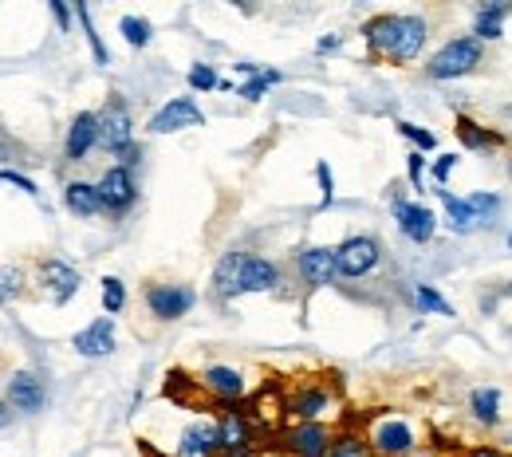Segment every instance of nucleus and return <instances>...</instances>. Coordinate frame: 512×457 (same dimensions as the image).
I'll list each match as a JSON object with an SVG mask.
<instances>
[{
    "instance_id": "1a4fd4ad",
    "label": "nucleus",
    "mask_w": 512,
    "mask_h": 457,
    "mask_svg": "<svg viewBox=\"0 0 512 457\" xmlns=\"http://www.w3.org/2000/svg\"><path fill=\"white\" fill-rule=\"evenodd\" d=\"M390 209H394L398 233H402L406 241H414V245L434 241V233H438V217H434V209H430V205L410 201V197H394V201H390Z\"/></svg>"
},
{
    "instance_id": "4c0bfd02",
    "label": "nucleus",
    "mask_w": 512,
    "mask_h": 457,
    "mask_svg": "<svg viewBox=\"0 0 512 457\" xmlns=\"http://www.w3.org/2000/svg\"><path fill=\"white\" fill-rule=\"evenodd\" d=\"M406 174H410V186H414V190H422V174H426V158H422L418 150H410V154H406Z\"/></svg>"
},
{
    "instance_id": "412c9836",
    "label": "nucleus",
    "mask_w": 512,
    "mask_h": 457,
    "mask_svg": "<svg viewBox=\"0 0 512 457\" xmlns=\"http://www.w3.org/2000/svg\"><path fill=\"white\" fill-rule=\"evenodd\" d=\"M512 12V0H501V4H477V12H473V32L469 36H477L481 44L485 40H501L505 36V16Z\"/></svg>"
},
{
    "instance_id": "473e14b6",
    "label": "nucleus",
    "mask_w": 512,
    "mask_h": 457,
    "mask_svg": "<svg viewBox=\"0 0 512 457\" xmlns=\"http://www.w3.org/2000/svg\"><path fill=\"white\" fill-rule=\"evenodd\" d=\"M280 79H284L280 71H272V67H264L260 75H253L249 83H241V87H237V95H241V99H249V103H260V99H264V95H268V91H272V87H276Z\"/></svg>"
},
{
    "instance_id": "a18cd8bd",
    "label": "nucleus",
    "mask_w": 512,
    "mask_h": 457,
    "mask_svg": "<svg viewBox=\"0 0 512 457\" xmlns=\"http://www.w3.org/2000/svg\"><path fill=\"white\" fill-rule=\"evenodd\" d=\"M237 67V75H249V79H253V75H260V71H264V67H256V64H233Z\"/></svg>"
},
{
    "instance_id": "39448f33",
    "label": "nucleus",
    "mask_w": 512,
    "mask_h": 457,
    "mask_svg": "<svg viewBox=\"0 0 512 457\" xmlns=\"http://www.w3.org/2000/svg\"><path fill=\"white\" fill-rule=\"evenodd\" d=\"M99 146L115 158H127L134 150V119H130L127 99H119V95H111L107 107L99 111Z\"/></svg>"
},
{
    "instance_id": "79ce46f5",
    "label": "nucleus",
    "mask_w": 512,
    "mask_h": 457,
    "mask_svg": "<svg viewBox=\"0 0 512 457\" xmlns=\"http://www.w3.org/2000/svg\"><path fill=\"white\" fill-rule=\"evenodd\" d=\"M461 457H509L505 450H497V446H469Z\"/></svg>"
},
{
    "instance_id": "7c9ffc66",
    "label": "nucleus",
    "mask_w": 512,
    "mask_h": 457,
    "mask_svg": "<svg viewBox=\"0 0 512 457\" xmlns=\"http://www.w3.org/2000/svg\"><path fill=\"white\" fill-rule=\"evenodd\" d=\"M75 16H79V24H83V36H87V44H91V56H95V64H111V52H107V44H103V36L95 32V20H91V8H87V4H75Z\"/></svg>"
},
{
    "instance_id": "2f4dec72",
    "label": "nucleus",
    "mask_w": 512,
    "mask_h": 457,
    "mask_svg": "<svg viewBox=\"0 0 512 457\" xmlns=\"http://www.w3.org/2000/svg\"><path fill=\"white\" fill-rule=\"evenodd\" d=\"M99 284H103V288H99V296H103V312L115 320V316L127 308V284H123L119 276H103Z\"/></svg>"
},
{
    "instance_id": "ddd939ff",
    "label": "nucleus",
    "mask_w": 512,
    "mask_h": 457,
    "mask_svg": "<svg viewBox=\"0 0 512 457\" xmlns=\"http://www.w3.org/2000/svg\"><path fill=\"white\" fill-rule=\"evenodd\" d=\"M197 387L209 394V398H217V402H225V406H237L245 394H249V379L237 371V367H225V363H213V367H205L201 375H197Z\"/></svg>"
},
{
    "instance_id": "a19ab883",
    "label": "nucleus",
    "mask_w": 512,
    "mask_h": 457,
    "mask_svg": "<svg viewBox=\"0 0 512 457\" xmlns=\"http://www.w3.org/2000/svg\"><path fill=\"white\" fill-rule=\"evenodd\" d=\"M48 12L56 16V24H60V32H71V8H67L64 0H48Z\"/></svg>"
},
{
    "instance_id": "f03ea898",
    "label": "nucleus",
    "mask_w": 512,
    "mask_h": 457,
    "mask_svg": "<svg viewBox=\"0 0 512 457\" xmlns=\"http://www.w3.org/2000/svg\"><path fill=\"white\" fill-rule=\"evenodd\" d=\"M481 64H485V44H481L477 36H453V40H446V44L430 56L426 75L446 83V79H465V75H473Z\"/></svg>"
},
{
    "instance_id": "4468645a",
    "label": "nucleus",
    "mask_w": 512,
    "mask_h": 457,
    "mask_svg": "<svg viewBox=\"0 0 512 457\" xmlns=\"http://www.w3.org/2000/svg\"><path fill=\"white\" fill-rule=\"evenodd\" d=\"M201 123H205L201 107L193 103L190 95H178V99L162 103V107L150 115L146 131H150V134H174V131H190V127H201Z\"/></svg>"
},
{
    "instance_id": "a878e982",
    "label": "nucleus",
    "mask_w": 512,
    "mask_h": 457,
    "mask_svg": "<svg viewBox=\"0 0 512 457\" xmlns=\"http://www.w3.org/2000/svg\"><path fill=\"white\" fill-rule=\"evenodd\" d=\"M438 197H442V205H446V217L453 233H473V229H481V217L473 213V205H469L465 197H453L449 190H438Z\"/></svg>"
},
{
    "instance_id": "c756f323",
    "label": "nucleus",
    "mask_w": 512,
    "mask_h": 457,
    "mask_svg": "<svg viewBox=\"0 0 512 457\" xmlns=\"http://www.w3.org/2000/svg\"><path fill=\"white\" fill-rule=\"evenodd\" d=\"M119 32H123V40H127L130 48H146V44L154 40V24H150L146 16H134V12H127V16L119 20Z\"/></svg>"
},
{
    "instance_id": "37998d69",
    "label": "nucleus",
    "mask_w": 512,
    "mask_h": 457,
    "mask_svg": "<svg viewBox=\"0 0 512 457\" xmlns=\"http://www.w3.org/2000/svg\"><path fill=\"white\" fill-rule=\"evenodd\" d=\"M339 44H343V36H323L320 44H316V52H335Z\"/></svg>"
},
{
    "instance_id": "c9c22d12",
    "label": "nucleus",
    "mask_w": 512,
    "mask_h": 457,
    "mask_svg": "<svg viewBox=\"0 0 512 457\" xmlns=\"http://www.w3.org/2000/svg\"><path fill=\"white\" fill-rule=\"evenodd\" d=\"M186 83H190V91H217V87H221V75H217L213 64H193L190 75H186Z\"/></svg>"
},
{
    "instance_id": "a211bd4d",
    "label": "nucleus",
    "mask_w": 512,
    "mask_h": 457,
    "mask_svg": "<svg viewBox=\"0 0 512 457\" xmlns=\"http://www.w3.org/2000/svg\"><path fill=\"white\" fill-rule=\"evenodd\" d=\"M99 146V111H79L67 127L64 158L67 162H87V154Z\"/></svg>"
},
{
    "instance_id": "423d86ee",
    "label": "nucleus",
    "mask_w": 512,
    "mask_h": 457,
    "mask_svg": "<svg viewBox=\"0 0 512 457\" xmlns=\"http://www.w3.org/2000/svg\"><path fill=\"white\" fill-rule=\"evenodd\" d=\"M142 300H146V312H150L158 324H174V320H182V316H190L193 312L197 292H193L190 284L158 280V284H150V288L142 292Z\"/></svg>"
},
{
    "instance_id": "20e7f679",
    "label": "nucleus",
    "mask_w": 512,
    "mask_h": 457,
    "mask_svg": "<svg viewBox=\"0 0 512 457\" xmlns=\"http://www.w3.org/2000/svg\"><path fill=\"white\" fill-rule=\"evenodd\" d=\"M379 264H383V245L371 233H355V237H347V241L335 245V268H339L343 280H363Z\"/></svg>"
},
{
    "instance_id": "9d476101",
    "label": "nucleus",
    "mask_w": 512,
    "mask_h": 457,
    "mask_svg": "<svg viewBox=\"0 0 512 457\" xmlns=\"http://www.w3.org/2000/svg\"><path fill=\"white\" fill-rule=\"evenodd\" d=\"M335 446V430L327 422H296L284 430V450L288 457H327Z\"/></svg>"
},
{
    "instance_id": "cd10ccee",
    "label": "nucleus",
    "mask_w": 512,
    "mask_h": 457,
    "mask_svg": "<svg viewBox=\"0 0 512 457\" xmlns=\"http://www.w3.org/2000/svg\"><path fill=\"white\" fill-rule=\"evenodd\" d=\"M414 308H418L422 316H446V320L453 316V304H449L434 284H418V288H414Z\"/></svg>"
},
{
    "instance_id": "7ed1b4c3",
    "label": "nucleus",
    "mask_w": 512,
    "mask_h": 457,
    "mask_svg": "<svg viewBox=\"0 0 512 457\" xmlns=\"http://www.w3.org/2000/svg\"><path fill=\"white\" fill-rule=\"evenodd\" d=\"M367 442L375 457H414L418 454V430L402 414H379L367 426Z\"/></svg>"
},
{
    "instance_id": "8fccbe9b",
    "label": "nucleus",
    "mask_w": 512,
    "mask_h": 457,
    "mask_svg": "<svg viewBox=\"0 0 512 457\" xmlns=\"http://www.w3.org/2000/svg\"><path fill=\"white\" fill-rule=\"evenodd\" d=\"M509 446H512V438H509Z\"/></svg>"
},
{
    "instance_id": "09e8293b",
    "label": "nucleus",
    "mask_w": 512,
    "mask_h": 457,
    "mask_svg": "<svg viewBox=\"0 0 512 457\" xmlns=\"http://www.w3.org/2000/svg\"><path fill=\"white\" fill-rule=\"evenodd\" d=\"M509 249H512V233H509Z\"/></svg>"
},
{
    "instance_id": "2eb2a0df",
    "label": "nucleus",
    "mask_w": 512,
    "mask_h": 457,
    "mask_svg": "<svg viewBox=\"0 0 512 457\" xmlns=\"http://www.w3.org/2000/svg\"><path fill=\"white\" fill-rule=\"evenodd\" d=\"M174 457H221V434H217V418H193L190 426L178 434Z\"/></svg>"
},
{
    "instance_id": "dca6fc26",
    "label": "nucleus",
    "mask_w": 512,
    "mask_h": 457,
    "mask_svg": "<svg viewBox=\"0 0 512 457\" xmlns=\"http://www.w3.org/2000/svg\"><path fill=\"white\" fill-rule=\"evenodd\" d=\"M296 276H300V284H308V288H327V284H335V276H339V268H335V249H327V245L300 249V253H296Z\"/></svg>"
},
{
    "instance_id": "6e6552de",
    "label": "nucleus",
    "mask_w": 512,
    "mask_h": 457,
    "mask_svg": "<svg viewBox=\"0 0 512 457\" xmlns=\"http://www.w3.org/2000/svg\"><path fill=\"white\" fill-rule=\"evenodd\" d=\"M95 186H99V197H103V213H111V217H123L127 209H134V201H138L134 170L123 166V162L107 166V170H103V178H99Z\"/></svg>"
},
{
    "instance_id": "b1692460",
    "label": "nucleus",
    "mask_w": 512,
    "mask_h": 457,
    "mask_svg": "<svg viewBox=\"0 0 512 457\" xmlns=\"http://www.w3.org/2000/svg\"><path fill=\"white\" fill-rule=\"evenodd\" d=\"M241 257L245 253H225L213 268V296L217 300H237L241 296Z\"/></svg>"
},
{
    "instance_id": "f704fd0d",
    "label": "nucleus",
    "mask_w": 512,
    "mask_h": 457,
    "mask_svg": "<svg viewBox=\"0 0 512 457\" xmlns=\"http://www.w3.org/2000/svg\"><path fill=\"white\" fill-rule=\"evenodd\" d=\"M398 134H402V138H410V142L418 146V154H430V150H438V134L422 131L418 123H406V119H398Z\"/></svg>"
},
{
    "instance_id": "aec40b11",
    "label": "nucleus",
    "mask_w": 512,
    "mask_h": 457,
    "mask_svg": "<svg viewBox=\"0 0 512 457\" xmlns=\"http://www.w3.org/2000/svg\"><path fill=\"white\" fill-rule=\"evenodd\" d=\"M276 284H280V264L268 261V257H256V253L241 257V296H249V292H272Z\"/></svg>"
},
{
    "instance_id": "de8ad7c7",
    "label": "nucleus",
    "mask_w": 512,
    "mask_h": 457,
    "mask_svg": "<svg viewBox=\"0 0 512 457\" xmlns=\"http://www.w3.org/2000/svg\"><path fill=\"white\" fill-rule=\"evenodd\" d=\"M264 457H288V454H264Z\"/></svg>"
},
{
    "instance_id": "4be33fe9",
    "label": "nucleus",
    "mask_w": 512,
    "mask_h": 457,
    "mask_svg": "<svg viewBox=\"0 0 512 457\" xmlns=\"http://www.w3.org/2000/svg\"><path fill=\"white\" fill-rule=\"evenodd\" d=\"M453 134L461 138V146H465V150H501V146H505V134L493 131V127H481V123H477V119H469V115H457Z\"/></svg>"
},
{
    "instance_id": "72a5a7b5",
    "label": "nucleus",
    "mask_w": 512,
    "mask_h": 457,
    "mask_svg": "<svg viewBox=\"0 0 512 457\" xmlns=\"http://www.w3.org/2000/svg\"><path fill=\"white\" fill-rule=\"evenodd\" d=\"M465 201L473 205V213L481 217V225H485V221H493V217L501 213V205H505V201H501V194H489V190H477V194H469Z\"/></svg>"
},
{
    "instance_id": "f257e3e1",
    "label": "nucleus",
    "mask_w": 512,
    "mask_h": 457,
    "mask_svg": "<svg viewBox=\"0 0 512 457\" xmlns=\"http://www.w3.org/2000/svg\"><path fill=\"white\" fill-rule=\"evenodd\" d=\"M363 40L375 60L386 64H414L426 52L430 24L418 12H379L363 24Z\"/></svg>"
},
{
    "instance_id": "393cba45",
    "label": "nucleus",
    "mask_w": 512,
    "mask_h": 457,
    "mask_svg": "<svg viewBox=\"0 0 512 457\" xmlns=\"http://www.w3.org/2000/svg\"><path fill=\"white\" fill-rule=\"evenodd\" d=\"M469 414H473L477 426L497 430L501 426V391L497 387H477L469 394Z\"/></svg>"
},
{
    "instance_id": "ea45409f",
    "label": "nucleus",
    "mask_w": 512,
    "mask_h": 457,
    "mask_svg": "<svg viewBox=\"0 0 512 457\" xmlns=\"http://www.w3.org/2000/svg\"><path fill=\"white\" fill-rule=\"evenodd\" d=\"M457 162H461L457 154H438V162H434V182H438V186H446L449 174H453V166H457Z\"/></svg>"
},
{
    "instance_id": "bb28decb",
    "label": "nucleus",
    "mask_w": 512,
    "mask_h": 457,
    "mask_svg": "<svg viewBox=\"0 0 512 457\" xmlns=\"http://www.w3.org/2000/svg\"><path fill=\"white\" fill-rule=\"evenodd\" d=\"M24 288H28V272L20 264H0V308L16 304L24 296Z\"/></svg>"
},
{
    "instance_id": "c03bdc74",
    "label": "nucleus",
    "mask_w": 512,
    "mask_h": 457,
    "mask_svg": "<svg viewBox=\"0 0 512 457\" xmlns=\"http://www.w3.org/2000/svg\"><path fill=\"white\" fill-rule=\"evenodd\" d=\"M12 414H16V410H12L8 402H0V430H4V426H12Z\"/></svg>"
},
{
    "instance_id": "f3484780",
    "label": "nucleus",
    "mask_w": 512,
    "mask_h": 457,
    "mask_svg": "<svg viewBox=\"0 0 512 457\" xmlns=\"http://www.w3.org/2000/svg\"><path fill=\"white\" fill-rule=\"evenodd\" d=\"M8 406L16 410V414H40L44 410V402H48V391H44V379L36 375V371H16L12 379H8Z\"/></svg>"
},
{
    "instance_id": "0eeeda50",
    "label": "nucleus",
    "mask_w": 512,
    "mask_h": 457,
    "mask_svg": "<svg viewBox=\"0 0 512 457\" xmlns=\"http://www.w3.org/2000/svg\"><path fill=\"white\" fill-rule=\"evenodd\" d=\"M335 410V394L327 383H300L296 391L284 398V414L296 422H323Z\"/></svg>"
},
{
    "instance_id": "5701e85b",
    "label": "nucleus",
    "mask_w": 512,
    "mask_h": 457,
    "mask_svg": "<svg viewBox=\"0 0 512 457\" xmlns=\"http://www.w3.org/2000/svg\"><path fill=\"white\" fill-rule=\"evenodd\" d=\"M64 205L75 213V217H99V213H103L99 186H95V182H83V178L67 182V186H64Z\"/></svg>"
},
{
    "instance_id": "c85d7f7f",
    "label": "nucleus",
    "mask_w": 512,
    "mask_h": 457,
    "mask_svg": "<svg viewBox=\"0 0 512 457\" xmlns=\"http://www.w3.org/2000/svg\"><path fill=\"white\" fill-rule=\"evenodd\" d=\"M327 457H375V450H371L367 434H359V430H343V434H335V446H331V454Z\"/></svg>"
},
{
    "instance_id": "9b49d317",
    "label": "nucleus",
    "mask_w": 512,
    "mask_h": 457,
    "mask_svg": "<svg viewBox=\"0 0 512 457\" xmlns=\"http://www.w3.org/2000/svg\"><path fill=\"white\" fill-rule=\"evenodd\" d=\"M36 284H40V292L60 308L67 304L75 292H79V284H83V276H79V268H71L67 261H56V257H48V261L36 264Z\"/></svg>"
},
{
    "instance_id": "49530a36",
    "label": "nucleus",
    "mask_w": 512,
    "mask_h": 457,
    "mask_svg": "<svg viewBox=\"0 0 512 457\" xmlns=\"http://www.w3.org/2000/svg\"><path fill=\"white\" fill-rule=\"evenodd\" d=\"M414 457H438V454H422V450H418V454H414Z\"/></svg>"
},
{
    "instance_id": "58836bf2",
    "label": "nucleus",
    "mask_w": 512,
    "mask_h": 457,
    "mask_svg": "<svg viewBox=\"0 0 512 457\" xmlns=\"http://www.w3.org/2000/svg\"><path fill=\"white\" fill-rule=\"evenodd\" d=\"M0 182H8V186H16V190H24L28 197H40L36 182H32V178H24V174H16V170H0Z\"/></svg>"
},
{
    "instance_id": "e433bc0d",
    "label": "nucleus",
    "mask_w": 512,
    "mask_h": 457,
    "mask_svg": "<svg viewBox=\"0 0 512 457\" xmlns=\"http://www.w3.org/2000/svg\"><path fill=\"white\" fill-rule=\"evenodd\" d=\"M316 178H320V209H331V201H335V178H331V166L327 162L316 166Z\"/></svg>"
},
{
    "instance_id": "6ab92c4d",
    "label": "nucleus",
    "mask_w": 512,
    "mask_h": 457,
    "mask_svg": "<svg viewBox=\"0 0 512 457\" xmlns=\"http://www.w3.org/2000/svg\"><path fill=\"white\" fill-rule=\"evenodd\" d=\"M71 347H75L83 359H107V355L115 351V320H111V316L91 320L83 331H75Z\"/></svg>"
},
{
    "instance_id": "f8f14e48",
    "label": "nucleus",
    "mask_w": 512,
    "mask_h": 457,
    "mask_svg": "<svg viewBox=\"0 0 512 457\" xmlns=\"http://www.w3.org/2000/svg\"><path fill=\"white\" fill-rule=\"evenodd\" d=\"M217 434H221V457H253L256 426L245 410H225L217 418Z\"/></svg>"
}]
</instances>
